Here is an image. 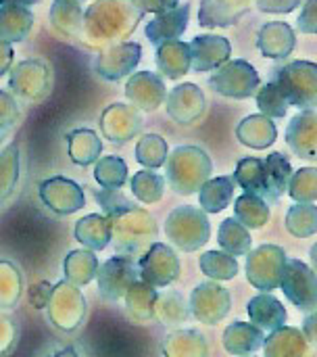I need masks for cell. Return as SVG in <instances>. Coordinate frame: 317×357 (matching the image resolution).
I'll return each instance as SVG.
<instances>
[{"instance_id":"39","label":"cell","mask_w":317,"mask_h":357,"mask_svg":"<svg viewBox=\"0 0 317 357\" xmlns=\"http://www.w3.org/2000/svg\"><path fill=\"white\" fill-rule=\"evenodd\" d=\"M190 316L188 305L184 303V297L176 291L159 293L157 297V307H155V318L165 324V326H178L186 322Z\"/></svg>"},{"instance_id":"58","label":"cell","mask_w":317,"mask_h":357,"mask_svg":"<svg viewBox=\"0 0 317 357\" xmlns=\"http://www.w3.org/2000/svg\"><path fill=\"white\" fill-rule=\"evenodd\" d=\"M6 2H15V0H0V4H6ZM21 4H31V2H38V0H17Z\"/></svg>"},{"instance_id":"7","label":"cell","mask_w":317,"mask_h":357,"mask_svg":"<svg viewBox=\"0 0 317 357\" xmlns=\"http://www.w3.org/2000/svg\"><path fill=\"white\" fill-rule=\"evenodd\" d=\"M286 261L288 257L284 249L276 245H261L247 257V278L255 289L272 293L280 287Z\"/></svg>"},{"instance_id":"46","label":"cell","mask_w":317,"mask_h":357,"mask_svg":"<svg viewBox=\"0 0 317 357\" xmlns=\"http://www.w3.org/2000/svg\"><path fill=\"white\" fill-rule=\"evenodd\" d=\"M288 195L297 203H314L317 201V167H303L293 174Z\"/></svg>"},{"instance_id":"3","label":"cell","mask_w":317,"mask_h":357,"mask_svg":"<svg viewBox=\"0 0 317 357\" xmlns=\"http://www.w3.org/2000/svg\"><path fill=\"white\" fill-rule=\"evenodd\" d=\"M165 234L184 253L199 251L201 247L207 245L211 236L207 211H203L201 207H192V205H182L173 209L167 215Z\"/></svg>"},{"instance_id":"27","label":"cell","mask_w":317,"mask_h":357,"mask_svg":"<svg viewBox=\"0 0 317 357\" xmlns=\"http://www.w3.org/2000/svg\"><path fill=\"white\" fill-rule=\"evenodd\" d=\"M247 312L251 316V322H255V326H259L263 331H276V328L284 326V322L288 318L284 305L270 293L253 297L247 305Z\"/></svg>"},{"instance_id":"20","label":"cell","mask_w":317,"mask_h":357,"mask_svg":"<svg viewBox=\"0 0 317 357\" xmlns=\"http://www.w3.org/2000/svg\"><path fill=\"white\" fill-rule=\"evenodd\" d=\"M140 61V46L134 42V44H125V46H117V48H111L107 50L98 63H96V71L98 75H102L105 79H121L125 77Z\"/></svg>"},{"instance_id":"5","label":"cell","mask_w":317,"mask_h":357,"mask_svg":"<svg viewBox=\"0 0 317 357\" xmlns=\"http://www.w3.org/2000/svg\"><path fill=\"white\" fill-rule=\"evenodd\" d=\"M48 322L61 333H73L84 324L86 318V297L79 287L61 280L54 284L50 301H48Z\"/></svg>"},{"instance_id":"18","label":"cell","mask_w":317,"mask_h":357,"mask_svg":"<svg viewBox=\"0 0 317 357\" xmlns=\"http://www.w3.org/2000/svg\"><path fill=\"white\" fill-rule=\"evenodd\" d=\"M234 180L236 184L247 192V195H255L263 201L278 203V197L272 190L270 178H268V169H265V161L259 157H245L238 161L236 172H234Z\"/></svg>"},{"instance_id":"56","label":"cell","mask_w":317,"mask_h":357,"mask_svg":"<svg viewBox=\"0 0 317 357\" xmlns=\"http://www.w3.org/2000/svg\"><path fill=\"white\" fill-rule=\"evenodd\" d=\"M52 357H79V356H77V351H75L73 347H65V349H61L59 354H54Z\"/></svg>"},{"instance_id":"9","label":"cell","mask_w":317,"mask_h":357,"mask_svg":"<svg viewBox=\"0 0 317 357\" xmlns=\"http://www.w3.org/2000/svg\"><path fill=\"white\" fill-rule=\"evenodd\" d=\"M138 264L134 261V257L115 255L98 266V293L105 301H119L125 297L127 289L138 280Z\"/></svg>"},{"instance_id":"12","label":"cell","mask_w":317,"mask_h":357,"mask_svg":"<svg viewBox=\"0 0 317 357\" xmlns=\"http://www.w3.org/2000/svg\"><path fill=\"white\" fill-rule=\"evenodd\" d=\"M211 88L228 98H249L259 88V73L245 61H232L209 77Z\"/></svg>"},{"instance_id":"21","label":"cell","mask_w":317,"mask_h":357,"mask_svg":"<svg viewBox=\"0 0 317 357\" xmlns=\"http://www.w3.org/2000/svg\"><path fill=\"white\" fill-rule=\"evenodd\" d=\"M194 71H209L230 56V42L222 36H196L190 44Z\"/></svg>"},{"instance_id":"32","label":"cell","mask_w":317,"mask_h":357,"mask_svg":"<svg viewBox=\"0 0 317 357\" xmlns=\"http://www.w3.org/2000/svg\"><path fill=\"white\" fill-rule=\"evenodd\" d=\"M293 46H295V36L286 23H270L259 33V48L263 50L265 56L282 59L293 50Z\"/></svg>"},{"instance_id":"37","label":"cell","mask_w":317,"mask_h":357,"mask_svg":"<svg viewBox=\"0 0 317 357\" xmlns=\"http://www.w3.org/2000/svg\"><path fill=\"white\" fill-rule=\"evenodd\" d=\"M219 247L222 251L230 253V255H247L251 251V232L247 226H242L236 218H228L222 222L219 226Z\"/></svg>"},{"instance_id":"47","label":"cell","mask_w":317,"mask_h":357,"mask_svg":"<svg viewBox=\"0 0 317 357\" xmlns=\"http://www.w3.org/2000/svg\"><path fill=\"white\" fill-rule=\"evenodd\" d=\"M257 105L261 109L263 115L268 117H286L288 113V100L282 94V90L278 88L276 82L265 84L259 92H257Z\"/></svg>"},{"instance_id":"24","label":"cell","mask_w":317,"mask_h":357,"mask_svg":"<svg viewBox=\"0 0 317 357\" xmlns=\"http://www.w3.org/2000/svg\"><path fill=\"white\" fill-rule=\"evenodd\" d=\"M67 140V151H69V159L75 165H92L100 159L102 153V142L98 138L96 132L88 130V128H77L65 134Z\"/></svg>"},{"instance_id":"40","label":"cell","mask_w":317,"mask_h":357,"mask_svg":"<svg viewBox=\"0 0 317 357\" xmlns=\"http://www.w3.org/2000/svg\"><path fill=\"white\" fill-rule=\"evenodd\" d=\"M169 157L167 142L159 134H144L136 144V161L146 169H159Z\"/></svg>"},{"instance_id":"31","label":"cell","mask_w":317,"mask_h":357,"mask_svg":"<svg viewBox=\"0 0 317 357\" xmlns=\"http://www.w3.org/2000/svg\"><path fill=\"white\" fill-rule=\"evenodd\" d=\"M209 347L199 331H176L163 343L165 357H207Z\"/></svg>"},{"instance_id":"16","label":"cell","mask_w":317,"mask_h":357,"mask_svg":"<svg viewBox=\"0 0 317 357\" xmlns=\"http://www.w3.org/2000/svg\"><path fill=\"white\" fill-rule=\"evenodd\" d=\"M286 142L299 159L317 161V111H303L291 119Z\"/></svg>"},{"instance_id":"51","label":"cell","mask_w":317,"mask_h":357,"mask_svg":"<svg viewBox=\"0 0 317 357\" xmlns=\"http://www.w3.org/2000/svg\"><path fill=\"white\" fill-rule=\"evenodd\" d=\"M299 29L307 33H317V0H309L299 17Z\"/></svg>"},{"instance_id":"4","label":"cell","mask_w":317,"mask_h":357,"mask_svg":"<svg viewBox=\"0 0 317 357\" xmlns=\"http://www.w3.org/2000/svg\"><path fill=\"white\" fill-rule=\"evenodd\" d=\"M278 88L286 96L291 107L311 111L317 107V65L307 61L291 63L282 69H276Z\"/></svg>"},{"instance_id":"36","label":"cell","mask_w":317,"mask_h":357,"mask_svg":"<svg viewBox=\"0 0 317 357\" xmlns=\"http://www.w3.org/2000/svg\"><path fill=\"white\" fill-rule=\"evenodd\" d=\"M165 186H167L165 176H161V174H157L153 169L136 172L134 178L130 180V190H132L134 199L140 201V203H144V205L159 203L163 199Z\"/></svg>"},{"instance_id":"53","label":"cell","mask_w":317,"mask_h":357,"mask_svg":"<svg viewBox=\"0 0 317 357\" xmlns=\"http://www.w3.org/2000/svg\"><path fill=\"white\" fill-rule=\"evenodd\" d=\"M303 335L314 347H317V312L307 314V318L303 322Z\"/></svg>"},{"instance_id":"11","label":"cell","mask_w":317,"mask_h":357,"mask_svg":"<svg viewBox=\"0 0 317 357\" xmlns=\"http://www.w3.org/2000/svg\"><path fill=\"white\" fill-rule=\"evenodd\" d=\"M52 86V73L42 61H23L19 63L8 79L10 92L27 102H40L48 96Z\"/></svg>"},{"instance_id":"55","label":"cell","mask_w":317,"mask_h":357,"mask_svg":"<svg viewBox=\"0 0 317 357\" xmlns=\"http://www.w3.org/2000/svg\"><path fill=\"white\" fill-rule=\"evenodd\" d=\"M10 63H13V48L0 40V75H4L8 71Z\"/></svg>"},{"instance_id":"14","label":"cell","mask_w":317,"mask_h":357,"mask_svg":"<svg viewBox=\"0 0 317 357\" xmlns=\"http://www.w3.org/2000/svg\"><path fill=\"white\" fill-rule=\"evenodd\" d=\"M230 293L217 282H201L190 295V314L203 324H219L230 312Z\"/></svg>"},{"instance_id":"43","label":"cell","mask_w":317,"mask_h":357,"mask_svg":"<svg viewBox=\"0 0 317 357\" xmlns=\"http://www.w3.org/2000/svg\"><path fill=\"white\" fill-rule=\"evenodd\" d=\"M33 23V17L25 8H8L0 10V38L4 40H23Z\"/></svg>"},{"instance_id":"17","label":"cell","mask_w":317,"mask_h":357,"mask_svg":"<svg viewBox=\"0 0 317 357\" xmlns=\"http://www.w3.org/2000/svg\"><path fill=\"white\" fill-rule=\"evenodd\" d=\"M125 96L130 102H134L136 109L153 113L165 102L167 92H165V84L159 75H155L150 71H142V73H136L127 82Z\"/></svg>"},{"instance_id":"2","label":"cell","mask_w":317,"mask_h":357,"mask_svg":"<svg viewBox=\"0 0 317 357\" xmlns=\"http://www.w3.org/2000/svg\"><path fill=\"white\" fill-rule=\"evenodd\" d=\"M167 184L176 195L190 197L211 178L213 165L207 153L199 146H178L165 161Z\"/></svg>"},{"instance_id":"6","label":"cell","mask_w":317,"mask_h":357,"mask_svg":"<svg viewBox=\"0 0 317 357\" xmlns=\"http://www.w3.org/2000/svg\"><path fill=\"white\" fill-rule=\"evenodd\" d=\"M280 289L297 310L305 314L317 312V272L301 259L286 261Z\"/></svg>"},{"instance_id":"35","label":"cell","mask_w":317,"mask_h":357,"mask_svg":"<svg viewBox=\"0 0 317 357\" xmlns=\"http://www.w3.org/2000/svg\"><path fill=\"white\" fill-rule=\"evenodd\" d=\"M19 184V144L10 142L0 149V207L15 195Z\"/></svg>"},{"instance_id":"1","label":"cell","mask_w":317,"mask_h":357,"mask_svg":"<svg viewBox=\"0 0 317 357\" xmlns=\"http://www.w3.org/2000/svg\"><path fill=\"white\" fill-rule=\"evenodd\" d=\"M92 195L111 222V243L119 255L136 257L150 247L157 222L146 209L134 205L121 190L94 188Z\"/></svg>"},{"instance_id":"45","label":"cell","mask_w":317,"mask_h":357,"mask_svg":"<svg viewBox=\"0 0 317 357\" xmlns=\"http://www.w3.org/2000/svg\"><path fill=\"white\" fill-rule=\"evenodd\" d=\"M286 228L299 238H307L317 232V207L314 203H299L286 215Z\"/></svg>"},{"instance_id":"28","label":"cell","mask_w":317,"mask_h":357,"mask_svg":"<svg viewBox=\"0 0 317 357\" xmlns=\"http://www.w3.org/2000/svg\"><path fill=\"white\" fill-rule=\"evenodd\" d=\"M236 180L234 176H219V178H211L203 184V188L199 190V203L201 209L207 213H219L226 207H230L232 197H234V188H236Z\"/></svg>"},{"instance_id":"10","label":"cell","mask_w":317,"mask_h":357,"mask_svg":"<svg viewBox=\"0 0 317 357\" xmlns=\"http://www.w3.org/2000/svg\"><path fill=\"white\" fill-rule=\"evenodd\" d=\"M38 197L44 207L56 215H71L86 205L82 186L65 176H52L38 184Z\"/></svg>"},{"instance_id":"23","label":"cell","mask_w":317,"mask_h":357,"mask_svg":"<svg viewBox=\"0 0 317 357\" xmlns=\"http://www.w3.org/2000/svg\"><path fill=\"white\" fill-rule=\"evenodd\" d=\"M157 289L146 284L144 280H136L123 301H125V314L130 316V320L138 322V324H146L150 320H155V307H157Z\"/></svg>"},{"instance_id":"59","label":"cell","mask_w":317,"mask_h":357,"mask_svg":"<svg viewBox=\"0 0 317 357\" xmlns=\"http://www.w3.org/2000/svg\"><path fill=\"white\" fill-rule=\"evenodd\" d=\"M0 140H2V134H0Z\"/></svg>"},{"instance_id":"52","label":"cell","mask_w":317,"mask_h":357,"mask_svg":"<svg viewBox=\"0 0 317 357\" xmlns=\"http://www.w3.org/2000/svg\"><path fill=\"white\" fill-rule=\"evenodd\" d=\"M257 4L263 13H291L299 0H257Z\"/></svg>"},{"instance_id":"25","label":"cell","mask_w":317,"mask_h":357,"mask_svg":"<svg viewBox=\"0 0 317 357\" xmlns=\"http://www.w3.org/2000/svg\"><path fill=\"white\" fill-rule=\"evenodd\" d=\"M75 241L90 251H102L111 243V222L102 213H90L75 222Z\"/></svg>"},{"instance_id":"44","label":"cell","mask_w":317,"mask_h":357,"mask_svg":"<svg viewBox=\"0 0 317 357\" xmlns=\"http://www.w3.org/2000/svg\"><path fill=\"white\" fill-rule=\"evenodd\" d=\"M265 161V169H268V178H270V184H272V190L274 195L280 199L284 192H288V186H291V180H293V165L288 161V157L284 153H272L268 155Z\"/></svg>"},{"instance_id":"48","label":"cell","mask_w":317,"mask_h":357,"mask_svg":"<svg viewBox=\"0 0 317 357\" xmlns=\"http://www.w3.org/2000/svg\"><path fill=\"white\" fill-rule=\"evenodd\" d=\"M19 117H21V111L17 107L15 96L0 90V134L4 136L6 132H10L17 126Z\"/></svg>"},{"instance_id":"8","label":"cell","mask_w":317,"mask_h":357,"mask_svg":"<svg viewBox=\"0 0 317 357\" xmlns=\"http://www.w3.org/2000/svg\"><path fill=\"white\" fill-rule=\"evenodd\" d=\"M140 280L155 289L169 287L180 276V259L176 251L163 243H153L138 259Z\"/></svg>"},{"instance_id":"49","label":"cell","mask_w":317,"mask_h":357,"mask_svg":"<svg viewBox=\"0 0 317 357\" xmlns=\"http://www.w3.org/2000/svg\"><path fill=\"white\" fill-rule=\"evenodd\" d=\"M17 337H19V328L15 320L8 314L0 312V357H6L13 351V347L17 345Z\"/></svg>"},{"instance_id":"34","label":"cell","mask_w":317,"mask_h":357,"mask_svg":"<svg viewBox=\"0 0 317 357\" xmlns=\"http://www.w3.org/2000/svg\"><path fill=\"white\" fill-rule=\"evenodd\" d=\"M188 13H190V4H184V6H180L178 10L165 13V15L157 17L155 21H150L148 27H146L148 40L155 42V44H159L161 40H169V38L180 36V33L186 29Z\"/></svg>"},{"instance_id":"29","label":"cell","mask_w":317,"mask_h":357,"mask_svg":"<svg viewBox=\"0 0 317 357\" xmlns=\"http://www.w3.org/2000/svg\"><path fill=\"white\" fill-rule=\"evenodd\" d=\"M63 272H65L67 282H71L75 287H86L98 274V257L94 255V251L86 249V247L71 251L63 261Z\"/></svg>"},{"instance_id":"33","label":"cell","mask_w":317,"mask_h":357,"mask_svg":"<svg viewBox=\"0 0 317 357\" xmlns=\"http://www.w3.org/2000/svg\"><path fill=\"white\" fill-rule=\"evenodd\" d=\"M234 218L249 230L263 228L270 222V203L245 192L234 201Z\"/></svg>"},{"instance_id":"41","label":"cell","mask_w":317,"mask_h":357,"mask_svg":"<svg viewBox=\"0 0 317 357\" xmlns=\"http://www.w3.org/2000/svg\"><path fill=\"white\" fill-rule=\"evenodd\" d=\"M201 272L213 280H232L238 274L236 257L226 251H207L199 259Z\"/></svg>"},{"instance_id":"30","label":"cell","mask_w":317,"mask_h":357,"mask_svg":"<svg viewBox=\"0 0 317 357\" xmlns=\"http://www.w3.org/2000/svg\"><path fill=\"white\" fill-rule=\"evenodd\" d=\"M192 63V52L190 46L182 44V42H165L163 46H159L157 52V65L161 69L163 75H167L169 79H178L184 73H188Z\"/></svg>"},{"instance_id":"22","label":"cell","mask_w":317,"mask_h":357,"mask_svg":"<svg viewBox=\"0 0 317 357\" xmlns=\"http://www.w3.org/2000/svg\"><path fill=\"white\" fill-rule=\"evenodd\" d=\"M236 136L240 140V144L255 149V151H263L268 146H272L278 138V130L272 121V117L268 115H249L240 121V126L236 128Z\"/></svg>"},{"instance_id":"57","label":"cell","mask_w":317,"mask_h":357,"mask_svg":"<svg viewBox=\"0 0 317 357\" xmlns=\"http://www.w3.org/2000/svg\"><path fill=\"white\" fill-rule=\"evenodd\" d=\"M311 264H314V270L317 272V243L311 247Z\"/></svg>"},{"instance_id":"38","label":"cell","mask_w":317,"mask_h":357,"mask_svg":"<svg viewBox=\"0 0 317 357\" xmlns=\"http://www.w3.org/2000/svg\"><path fill=\"white\" fill-rule=\"evenodd\" d=\"M94 180L100 188L121 190L127 182V165L121 157H100L94 165Z\"/></svg>"},{"instance_id":"54","label":"cell","mask_w":317,"mask_h":357,"mask_svg":"<svg viewBox=\"0 0 317 357\" xmlns=\"http://www.w3.org/2000/svg\"><path fill=\"white\" fill-rule=\"evenodd\" d=\"M144 10H153V13H163L167 8H171L178 0H140Z\"/></svg>"},{"instance_id":"19","label":"cell","mask_w":317,"mask_h":357,"mask_svg":"<svg viewBox=\"0 0 317 357\" xmlns=\"http://www.w3.org/2000/svg\"><path fill=\"white\" fill-rule=\"evenodd\" d=\"M265 357H309V341L305 335L291 326H280L263 341Z\"/></svg>"},{"instance_id":"26","label":"cell","mask_w":317,"mask_h":357,"mask_svg":"<svg viewBox=\"0 0 317 357\" xmlns=\"http://www.w3.org/2000/svg\"><path fill=\"white\" fill-rule=\"evenodd\" d=\"M263 341H265V337H263L261 328L247 324V322H234L224 333V347L232 356H251L259 347H263Z\"/></svg>"},{"instance_id":"15","label":"cell","mask_w":317,"mask_h":357,"mask_svg":"<svg viewBox=\"0 0 317 357\" xmlns=\"http://www.w3.org/2000/svg\"><path fill=\"white\" fill-rule=\"evenodd\" d=\"M167 115L178 126H194L205 115V94L194 84L176 86L165 98Z\"/></svg>"},{"instance_id":"50","label":"cell","mask_w":317,"mask_h":357,"mask_svg":"<svg viewBox=\"0 0 317 357\" xmlns=\"http://www.w3.org/2000/svg\"><path fill=\"white\" fill-rule=\"evenodd\" d=\"M52 289H54V284H50L46 280H40L38 284H33L29 289V303H31V307L46 310L48 301H50V295H52Z\"/></svg>"},{"instance_id":"13","label":"cell","mask_w":317,"mask_h":357,"mask_svg":"<svg viewBox=\"0 0 317 357\" xmlns=\"http://www.w3.org/2000/svg\"><path fill=\"white\" fill-rule=\"evenodd\" d=\"M142 115L134 105L125 102H113L109 105L100 115V134L111 144H125L134 140L142 130Z\"/></svg>"},{"instance_id":"42","label":"cell","mask_w":317,"mask_h":357,"mask_svg":"<svg viewBox=\"0 0 317 357\" xmlns=\"http://www.w3.org/2000/svg\"><path fill=\"white\" fill-rule=\"evenodd\" d=\"M23 293V278L15 264L0 259V310H13Z\"/></svg>"}]
</instances>
